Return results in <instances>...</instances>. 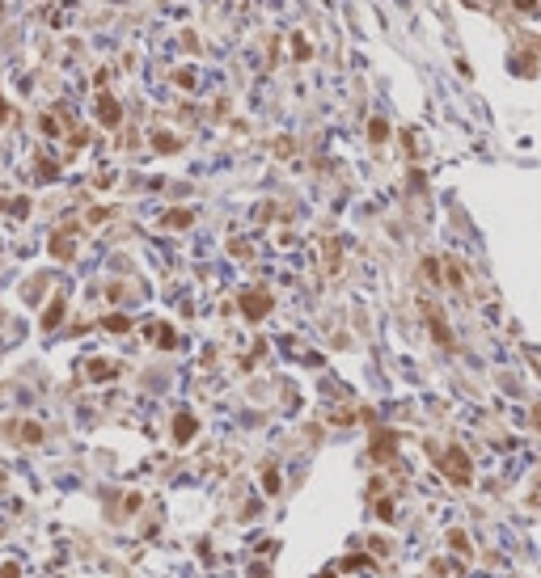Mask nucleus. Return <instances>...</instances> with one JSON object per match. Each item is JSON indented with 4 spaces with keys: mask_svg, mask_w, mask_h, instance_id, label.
<instances>
[{
    "mask_svg": "<svg viewBox=\"0 0 541 578\" xmlns=\"http://www.w3.org/2000/svg\"><path fill=\"white\" fill-rule=\"evenodd\" d=\"M393 443H398V435H389V431H377V439H373V456H377V460L393 456Z\"/></svg>",
    "mask_w": 541,
    "mask_h": 578,
    "instance_id": "423d86ee",
    "label": "nucleus"
},
{
    "mask_svg": "<svg viewBox=\"0 0 541 578\" xmlns=\"http://www.w3.org/2000/svg\"><path fill=\"white\" fill-rule=\"evenodd\" d=\"M0 118H5V102H0Z\"/></svg>",
    "mask_w": 541,
    "mask_h": 578,
    "instance_id": "6ab92c4d",
    "label": "nucleus"
},
{
    "mask_svg": "<svg viewBox=\"0 0 541 578\" xmlns=\"http://www.w3.org/2000/svg\"><path fill=\"white\" fill-rule=\"evenodd\" d=\"M262 490H266V494H279V473H275V469H266V477H262Z\"/></svg>",
    "mask_w": 541,
    "mask_h": 578,
    "instance_id": "4468645a",
    "label": "nucleus"
},
{
    "mask_svg": "<svg viewBox=\"0 0 541 578\" xmlns=\"http://www.w3.org/2000/svg\"><path fill=\"white\" fill-rule=\"evenodd\" d=\"M93 380H106V376H118V363H89Z\"/></svg>",
    "mask_w": 541,
    "mask_h": 578,
    "instance_id": "1a4fd4ad",
    "label": "nucleus"
},
{
    "mask_svg": "<svg viewBox=\"0 0 541 578\" xmlns=\"http://www.w3.org/2000/svg\"><path fill=\"white\" fill-rule=\"evenodd\" d=\"M440 469H444V477H449V482H457V486H470L474 482V464H470V456H465L461 447H449L444 456H440Z\"/></svg>",
    "mask_w": 541,
    "mask_h": 578,
    "instance_id": "f257e3e1",
    "label": "nucleus"
},
{
    "mask_svg": "<svg viewBox=\"0 0 541 578\" xmlns=\"http://www.w3.org/2000/svg\"><path fill=\"white\" fill-rule=\"evenodd\" d=\"M520 5H529V0H520Z\"/></svg>",
    "mask_w": 541,
    "mask_h": 578,
    "instance_id": "aec40b11",
    "label": "nucleus"
},
{
    "mask_svg": "<svg viewBox=\"0 0 541 578\" xmlns=\"http://www.w3.org/2000/svg\"><path fill=\"white\" fill-rule=\"evenodd\" d=\"M153 148H157V153H174L178 140H174V135H165V131H157V135H153Z\"/></svg>",
    "mask_w": 541,
    "mask_h": 578,
    "instance_id": "9d476101",
    "label": "nucleus"
},
{
    "mask_svg": "<svg viewBox=\"0 0 541 578\" xmlns=\"http://www.w3.org/2000/svg\"><path fill=\"white\" fill-rule=\"evenodd\" d=\"M102 325H106V330H114V334H123V330H127V325H131V321H127V317H106Z\"/></svg>",
    "mask_w": 541,
    "mask_h": 578,
    "instance_id": "2eb2a0df",
    "label": "nucleus"
},
{
    "mask_svg": "<svg viewBox=\"0 0 541 578\" xmlns=\"http://www.w3.org/2000/svg\"><path fill=\"white\" fill-rule=\"evenodd\" d=\"M449 544H453V549H457V553H470V540H465V536H461V532H453V536H449Z\"/></svg>",
    "mask_w": 541,
    "mask_h": 578,
    "instance_id": "f3484780",
    "label": "nucleus"
},
{
    "mask_svg": "<svg viewBox=\"0 0 541 578\" xmlns=\"http://www.w3.org/2000/svg\"><path fill=\"white\" fill-rule=\"evenodd\" d=\"M190 220H194L190 211H169V215H165V224H169V228H186Z\"/></svg>",
    "mask_w": 541,
    "mask_h": 578,
    "instance_id": "f8f14e48",
    "label": "nucleus"
},
{
    "mask_svg": "<svg viewBox=\"0 0 541 578\" xmlns=\"http://www.w3.org/2000/svg\"><path fill=\"white\" fill-rule=\"evenodd\" d=\"M97 118H102L106 127H118V122H123V110L114 102V93H97Z\"/></svg>",
    "mask_w": 541,
    "mask_h": 578,
    "instance_id": "7ed1b4c3",
    "label": "nucleus"
},
{
    "mask_svg": "<svg viewBox=\"0 0 541 578\" xmlns=\"http://www.w3.org/2000/svg\"><path fill=\"white\" fill-rule=\"evenodd\" d=\"M60 321H64V295H55L51 304H47V313H42V330H55Z\"/></svg>",
    "mask_w": 541,
    "mask_h": 578,
    "instance_id": "0eeeda50",
    "label": "nucleus"
},
{
    "mask_svg": "<svg viewBox=\"0 0 541 578\" xmlns=\"http://www.w3.org/2000/svg\"><path fill=\"white\" fill-rule=\"evenodd\" d=\"M423 313H427V325H431V334H436V342H440V346H453V334H449V325H444V313H440L436 304H427Z\"/></svg>",
    "mask_w": 541,
    "mask_h": 578,
    "instance_id": "20e7f679",
    "label": "nucleus"
},
{
    "mask_svg": "<svg viewBox=\"0 0 541 578\" xmlns=\"http://www.w3.org/2000/svg\"><path fill=\"white\" fill-rule=\"evenodd\" d=\"M51 254L55 258H72V228H64V233L51 237Z\"/></svg>",
    "mask_w": 541,
    "mask_h": 578,
    "instance_id": "6e6552de",
    "label": "nucleus"
},
{
    "mask_svg": "<svg viewBox=\"0 0 541 578\" xmlns=\"http://www.w3.org/2000/svg\"><path fill=\"white\" fill-rule=\"evenodd\" d=\"M194 431H199V418L182 410V414L174 418V439H178V443H186V439H194Z\"/></svg>",
    "mask_w": 541,
    "mask_h": 578,
    "instance_id": "39448f33",
    "label": "nucleus"
},
{
    "mask_svg": "<svg viewBox=\"0 0 541 578\" xmlns=\"http://www.w3.org/2000/svg\"><path fill=\"white\" fill-rule=\"evenodd\" d=\"M21 439H26V443H38V439H42V426H38V422H26V426H21Z\"/></svg>",
    "mask_w": 541,
    "mask_h": 578,
    "instance_id": "ddd939ff",
    "label": "nucleus"
},
{
    "mask_svg": "<svg viewBox=\"0 0 541 578\" xmlns=\"http://www.w3.org/2000/svg\"><path fill=\"white\" fill-rule=\"evenodd\" d=\"M157 342H161V346H174L178 338H174V330H169V325H157Z\"/></svg>",
    "mask_w": 541,
    "mask_h": 578,
    "instance_id": "dca6fc26",
    "label": "nucleus"
},
{
    "mask_svg": "<svg viewBox=\"0 0 541 578\" xmlns=\"http://www.w3.org/2000/svg\"><path fill=\"white\" fill-rule=\"evenodd\" d=\"M270 304H275V300H270V291H262V287H258V291H245V295H241V313L250 317V321H262V317L270 313Z\"/></svg>",
    "mask_w": 541,
    "mask_h": 578,
    "instance_id": "f03ea898",
    "label": "nucleus"
},
{
    "mask_svg": "<svg viewBox=\"0 0 541 578\" xmlns=\"http://www.w3.org/2000/svg\"><path fill=\"white\" fill-rule=\"evenodd\" d=\"M322 578H334V570H326V574H322Z\"/></svg>",
    "mask_w": 541,
    "mask_h": 578,
    "instance_id": "a211bd4d",
    "label": "nucleus"
},
{
    "mask_svg": "<svg viewBox=\"0 0 541 578\" xmlns=\"http://www.w3.org/2000/svg\"><path fill=\"white\" fill-rule=\"evenodd\" d=\"M368 135H373V144H385V135H389V122H385V118H373Z\"/></svg>",
    "mask_w": 541,
    "mask_h": 578,
    "instance_id": "9b49d317",
    "label": "nucleus"
}]
</instances>
